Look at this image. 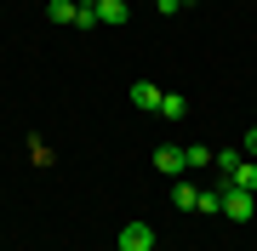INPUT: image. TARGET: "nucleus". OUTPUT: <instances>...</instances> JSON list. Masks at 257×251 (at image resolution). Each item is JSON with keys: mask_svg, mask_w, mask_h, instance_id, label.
<instances>
[{"mask_svg": "<svg viewBox=\"0 0 257 251\" xmlns=\"http://www.w3.org/2000/svg\"><path fill=\"white\" fill-rule=\"evenodd\" d=\"M240 160H246V154H240V149H217V154H211V166H217V171H234Z\"/></svg>", "mask_w": 257, "mask_h": 251, "instance_id": "nucleus-11", "label": "nucleus"}, {"mask_svg": "<svg viewBox=\"0 0 257 251\" xmlns=\"http://www.w3.org/2000/svg\"><path fill=\"white\" fill-rule=\"evenodd\" d=\"M46 18H52V23H74L80 6H74V0H46Z\"/></svg>", "mask_w": 257, "mask_h": 251, "instance_id": "nucleus-9", "label": "nucleus"}, {"mask_svg": "<svg viewBox=\"0 0 257 251\" xmlns=\"http://www.w3.org/2000/svg\"><path fill=\"white\" fill-rule=\"evenodd\" d=\"M183 114H189V97L183 92H166L160 97V120H183Z\"/></svg>", "mask_w": 257, "mask_h": 251, "instance_id": "nucleus-7", "label": "nucleus"}, {"mask_svg": "<svg viewBox=\"0 0 257 251\" xmlns=\"http://www.w3.org/2000/svg\"><path fill=\"white\" fill-rule=\"evenodd\" d=\"M172 205H177V211H194V205H200V188L177 177V188H172Z\"/></svg>", "mask_w": 257, "mask_h": 251, "instance_id": "nucleus-8", "label": "nucleus"}, {"mask_svg": "<svg viewBox=\"0 0 257 251\" xmlns=\"http://www.w3.org/2000/svg\"><path fill=\"white\" fill-rule=\"evenodd\" d=\"M223 188H246V194H257V160H240L234 171H223Z\"/></svg>", "mask_w": 257, "mask_h": 251, "instance_id": "nucleus-5", "label": "nucleus"}, {"mask_svg": "<svg viewBox=\"0 0 257 251\" xmlns=\"http://www.w3.org/2000/svg\"><path fill=\"white\" fill-rule=\"evenodd\" d=\"M155 6H160V12H177V6H183V0H155Z\"/></svg>", "mask_w": 257, "mask_h": 251, "instance_id": "nucleus-14", "label": "nucleus"}, {"mask_svg": "<svg viewBox=\"0 0 257 251\" xmlns=\"http://www.w3.org/2000/svg\"><path fill=\"white\" fill-rule=\"evenodd\" d=\"M74 6H97V0H74Z\"/></svg>", "mask_w": 257, "mask_h": 251, "instance_id": "nucleus-15", "label": "nucleus"}, {"mask_svg": "<svg viewBox=\"0 0 257 251\" xmlns=\"http://www.w3.org/2000/svg\"><path fill=\"white\" fill-rule=\"evenodd\" d=\"M132 12H126V0H97V29H120Z\"/></svg>", "mask_w": 257, "mask_h": 251, "instance_id": "nucleus-6", "label": "nucleus"}, {"mask_svg": "<svg viewBox=\"0 0 257 251\" xmlns=\"http://www.w3.org/2000/svg\"><path fill=\"white\" fill-rule=\"evenodd\" d=\"M246 160H257V126L246 131Z\"/></svg>", "mask_w": 257, "mask_h": 251, "instance_id": "nucleus-13", "label": "nucleus"}, {"mask_svg": "<svg viewBox=\"0 0 257 251\" xmlns=\"http://www.w3.org/2000/svg\"><path fill=\"white\" fill-rule=\"evenodd\" d=\"M194 211H206V217H223V188L211 183V188H200V205Z\"/></svg>", "mask_w": 257, "mask_h": 251, "instance_id": "nucleus-10", "label": "nucleus"}, {"mask_svg": "<svg viewBox=\"0 0 257 251\" xmlns=\"http://www.w3.org/2000/svg\"><path fill=\"white\" fill-rule=\"evenodd\" d=\"M120 251H155V228L149 223H126L120 228Z\"/></svg>", "mask_w": 257, "mask_h": 251, "instance_id": "nucleus-3", "label": "nucleus"}, {"mask_svg": "<svg viewBox=\"0 0 257 251\" xmlns=\"http://www.w3.org/2000/svg\"><path fill=\"white\" fill-rule=\"evenodd\" d=\"M155 171H166V177H183V171H189L183 149H172V143H160V149H155Z\"/></svg>", "mask_w": 257, "mask_h": 251, "instance_id": "nucleus-4", "label": "nucleus"}, {"mask_svg": "<svg viewBox=\"0 0 257 251\" xmlns=\"http://www.w3.org/2000/svg\"><path fill=\"white\" fill-rule=\"evenodd\" d=\"M217 188H223V183H217ZM223 217L251 223V217H257V194H246V188H223Z\"/></svg>", "mask_w": 257, "mask_h": 251, "instance_id": "nucleus-1", "label": "nucleus"}, {"mask_svg": "<svg viewBox=\"0 0 257 251\" xmlns=\"http://www.w3.org/2000/svg\"><path fill=\"white\" fill-rule=\"evenodd\" d=\"M183 160H189L194 171H200V166H211V149H200V143H194V149H183Z\"/></svg>", "mask_w": 257, "mask_h": 251, "instance_id": "nucleus-12", "label": "nucleus"}, {"mask_svg": "<svg viewBox=\"0 0 257 251\" xmlns=\"http://www.w3.org/2000/svg\"><path fill=\"white\" fill-rule=\"evenodd\" d=\"M126 97H132V109H149V114H160V97H166V92H160L155 80H132V92H126Z\"/></svg>", "mask_w": 257, "mask_h": 251, "instance_id": "nucleus-2", "label": "nucleus"}]
</instances>
